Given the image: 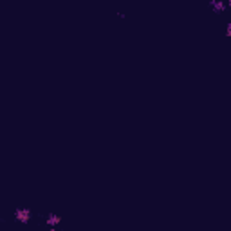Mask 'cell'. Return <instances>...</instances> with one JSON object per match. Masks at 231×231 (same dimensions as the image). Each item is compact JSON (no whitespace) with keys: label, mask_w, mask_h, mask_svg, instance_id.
Listing matches in <instances>:
<instances>
[{"label":"cell","mask_w":231,"mask_h":231,"mask_svg":"<svg viewBox=\"0 0 231 231\" xmlns=\"http://www.w3.org/2000/svg\"><path fill=\"white\" fill-rule=\"evenodd\" d=\"M15 217L20 220V222H25V220H29L31 213H29V209H18V211L15 213Z\"/></svg>","instance_id":"1"},{"label":"cell","mask_w":231,"mask_h":231,"mask_svg":"<svg viewBox=\"0 0 231 231\" xmlns=\"http://www.w3.org/2000/svg\"><path fill=\"white\" fill-rule=\"evenodd\" d=\"M60 222V217H56V215H51L49 218H47V224H51V226H54V224H58Z\"/></svg>","instance_id":"2"},{"label":"cell","mask_w":231,"mask_h":231,"mask_svg":"<svg viewBox=\"0 0 231 231\" xmlns=\"http://www.w3.org/2000/svg\"><path fill=\"white\" fill-rule=\"evenodd\" d=\"M213 9H215V11H224L226 6H224L222 2H213Z\"/></svg>","instance_id":"3"},{"label":"cell","mask_w":231,"mask_h":231,"mask_svg":"<svg viewBox=\"0 0 231 231\" xmlns=\"http://www.w3.org/2000/svg\"><path fill=\"white\" fill-rule=\"evenodd\" d=\"M227 36H229V38H231V24H229V25H227Z\"/></svg>","instance_id":"4"},{"label":"cell","mask_w":231,"mask_h":231,"mask_svg":"<svg viewBox=\"0 0 231 231\" xmlns=\"http://www.w3.org/2000/svg\"><path fill=\"white\" fill-rule=\"evenodd\" d=\"M49 231H56V229H49Z\"/></svg>","instance_id":"5"},{"label":"cell","mask_w":231,"mask_h":231,"mask_svg":"<svg viewBox=\"0 0 231 231\" xmlns=\"http://www.w3.org/2000/svg\"><path fill=\"white\" fill-rule=\"evenodd\" d=\"M229 7H231V2H229Z\"/></svg>","instance_id":"6"}]
</instances>
